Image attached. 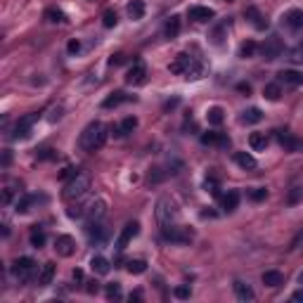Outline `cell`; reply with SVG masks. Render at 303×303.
Returning a JSON list of instances; mask_svg holds the SVG:
<instances>
[{"label":"cell","mask_w":303,"mask_h":303,"mask_svg":"<svg viewBox=\"0 0 303 303\" xmlns=\"http://www.w3.org/2000/svg\"><path fill=\"white\" fill-rule=\"evenodd\" d=\"M171 74H178V76H185V79H192L197 81L204 76V64H201V59L197 57H192L190 53H180L175 57V62H171Z\"/></svg>","instance_id":"1"},{"label":"cell","mask_w":303,"mask_h":303,"mask_svg":"<svg viewBox=\"0 0 303 303\" xmlns=\"http://www.w3.org/2000/svg\"><path fill=\"white\" fill-rule=\"evenodd\" d=\"M107 142V126L102 121H92L85 131L81 133V147L85 152H95Z\"/></svg>","instance_id":"2"},{"label":"cell","mask_w":303,"mask_h":303,"mask_svg":"<svg viewBox=\"0 0 303 303\" xmlns=\"http://www.w3.org/2000/svg\"><path fill=\"white\" fill-rule=\"evenodd\" d=\"M90 190V175L83 171H76L74 178H69L64 185V190H62V197L66 201H74V199H83L85 197V192Z\"/></svg>","instance_id":"3"},{"label":"cell","mask_w":303,"mask_h":303,"mask_svg":"<svg viewBox=\"0 0 303 303\" xmlns=\"http://www.w3.org/2000/svg\"><path fill=\"white\" fill-rule=\"evenodd\" d=\"M157 223L161 227H168V225H175L178 220V209H175V204H173L171 199H159L157 201Z\"/></svg>","instance_id":"4"},{"label":"cell","mask_w":303,"mask_h":303,"mask_svg":"<svg viewBox=\"0 0 303 303\" xmlns=\"http://www.w3.org/2000/svg\"><path fill=\"white\" fill-rule=\"evenodd\" d=\"M12 275L17 282H22V284H27L33 279L36 275V261L33 258H28V256H22V258H17L12 265Z\"/></svg>","instance_id":"5"},{"label":"cell","mask_w":303,"mask_h":303,"mask_svg":"<svg viewBox=\"0 0 303 303\" xmlns=\"http://www.w3.org/2000/svg\"><path fill=\"white\" fill-rule=\"evenodd\" d=\"M161 235L168 242H180V244H187L194 239V232L190 227H178V225H168V227H161Z\"/></svg>","instance_id":"6"},{"label":"cell","mask_w":303,"mask_h":303,"mask_svg":"<svg viewBox=\"0 0 303 303\" xmlns=\"http://www.w3.org/2000/svg\"><path fill=\"white\" fill-rule=\"evenodd\" d=\"M105 213H107V201L105 199H92L90 204H88V209H85V220L88 223H100L102 218H105Z\"/></svg>","instance_id":"7"},{"label":"cell","mask_w":303,"mask_h":303,"mask_svg":"<svg viewBox=\"0 0 303 303\" xmlns=\"http://www.w3.org/2000/svg\"><path fill=\"white\" fill-rule=\"evenodd\" d=\"M138 232H140V223H135V220L126 223V225H123V230H121L119 239H116V249L123 251L133 242V237H138Z\"/></svg>","instance_id":"8"},{"label":"cell","mask_w":303,"mask_h":303,"mask_svg":"<svg viewBox=\"0 0 303 303\" xmlns=\"http://www.w3.org/2000/svg\"><path fill=\"white\" fill-rule=\"evenodd\" d=\"M258 50H261V55H263V59H277L279 55L284 53V45H282V40L277 38V36H273V38L265 40Z\"/></svg>","instance_id":"9"},{"label":"cell","mask_w":303,"mask_h":303,"mask_svg":"<svg viewBox=\"0 0 303 303\" xmlns=\"http://www.w3.org/2000/svg\"><path fill=\"white\" fill-rule=\"evenodd\" d=\"M275 138H277V142L284 147L287 152H301L303 149V142L299 140V138H294L291 133L287 131H275Z\"/></svg>","instance_id":"10"},{"label":"cell","mask_w":303,"mask_h":303,"mask_svg":"<svg viewBox=\"0 0 303 303\" xmlns=\"http://www.w3.org/2000/svg\"><path fill=\"white\" fill-rule=\"evenodd\" d=\"M145 76H147V66L142 62H135V64L128 69L126 74V83L128 85H142L145 83Z\"/></svg>","instance_id":"11"},{"label":"cell","mask_w":303,"mask_h":303,"mask_svg":"<svg viewBox=\"0 0 303 303\" xmlns=\"http://www.w3.org/2000/svg\"><path fill=\"white\" fill-rule=\"evenodd\" d=\"M55 251H57L59 256H64V258L74 256V251H76V242H74V237H69V235H59V237L55 239Z\"/></svg>","instance_id":"12"},{"label":"cell","mask_w":303,"mask_h":303,"mask_svg":"<svg viewBox=\"0 0 303 303\" xmlns=\"http://www.w3.org/2000/svg\"><path fill=\"white\" fill-rule=\"evenodd\" d=\"M244 17L249 19V24H251V27H253V28H258V31L268 28V17H265V14L261 12L258 7H253V5H251V7H247V10H244Z\"/></svg>","instance_id":"13"},{"label":"cell","mask_w":303,"mask_h":303,"mask_svg":"<svg viewBox=\"0 0 303 303\" xmlns=\"http://www.w3.org/2000/svg\"><path fill=\"white\" fill-rule=\"evenodd\" d=\"M38 121V114H28V116H24V119L17 121V126H14V138L19 140V138H28V133H31V126Z\"/></svg>","instance_id":"14"},{"label":"cell","mask_w":303,"mask_h":303,"mask_svg":"<svg viewBox=\"0 0 303 303\" xmlns=\"http://www.w3.org/2000/svg\"><path fill=\"white\" fill-rule=\"evenodd\" d=\"M190 19L192 22H199V24H204V22H211L216 12H213L211 7H201V5H194V7H190Z\"/></svg>","instance_id":"15"},{"label":"cell","mask_w":303,"mask_h":303,"mask_svg":"<svg viewBox=\"0 0 303 303\" xmlns=\"http://www.w3.org/2000/svg\"><path fill=\"white\" fill-rule=\"evenodd\" d=\"M282 22H284V27H289L291 31H299V28H303V10H299V7L289 10V12L282 17Z\"/></svg>","instance_id":"16"},{"label":"cell","mask_w":303,"mask_h":303,"mask_svg":"<svg viewBox=\"0 0 303 303\" xmlns=\"http://www.w3.org/2000/svg\"><path fill=\"white\" fill-rule=\"evenodd\" d=\"M277 83H284V85H299L303 83V74L301 71H294V69H284L277 74Z\"/></svg>","instance_id":"17"},{"label":"cell","mask_w":303,"mask_h":303,"mask_svg":"<svg viewBox=\"0 0 303 303\" xmlns=\"http://www.w3.org/2000/svg\"><path fill=\"white\" fill-rule=\"evenodd\" d=\"M135 128H138V119H135V116H126V119L121 121V126H111L114 135H128V133H133Z\"/></svg>","instance_id":"18"},{"label":"cell","mask_w":303,"mask_h":303,"mask_svg":"<svg viewBox=\"0 0 303 303\" xmlns=\"http://www.w3.org/2000/svg\"><path fill=\"white\" fill-rule=\"evenodd\" d=\"M235 161H237L244 171H256V168H258V161L251 157L249 152H237V154H235Z\"/></svg>","instance_id":"19"},{"label":"cell","mask_w":303,"mask_h":303,"mask_svg":"<svg viewBox=\"0 0 303 303\" xmlns=\"http://www.w3.org/2000/svg\"><path fill=\"white\" fill-rule=\"evenodd\" d=\"M220 204H223V211H235L237 209V204H239V192L237 190H230L227 194H223L220 197Z\"/></svg>","instance_id":"20"},{"label":"cell","mask_w":303,"mask_h":303,"mask_svg":"<svg viewBox=\"0 0 303 303\" xmlns=\"http://www.w3.org/2000/svg\"><path fill=\"white\" fill-rule=\"evenodd\" d=\"M235 296H237L239 301H253L256 299V294H253V289H251L249 284H244V282H235Z\"/></svg>","instance_id":"21"},{"label":"cell","mask_w":303,"mask_h":303,"mask_svg":"<svg viewBox=\"0 0 303 303\" xmlns=\"http://www.w3.org/2000/svg\"><path fill=\"white\" fill-rule=\"evenodd\" d=\"M201 142L204 145H220V147L230 145L227 135H223V133H206V135H201Z\"/></svg>","instance_id":"22"},{"label":"cell","mask_w":303,"mask_h":303,"mask_svg":"<svg viewBox=\"0 0 303 303\" xmlns=\"http://www.w3.org/2000/svg\"><path fill=\"white\" fill-rule=\"evenodd\" d=\"M90 268H92V273H97V275H107L111 270V263L107 261L105 256H92Z\"/></svg>","instance_id":"23"},{"label":"cell","mask_w":303,"mask_h":303,"mask_svg":"<svg viewBox=\"0 0 303 303\" xmlns=\"http://www.w3.org/2000/svg\"><path fill=\"white\" fill-rule=\"evenodd\" d=\"M53 277H55V263H45L43 268H40V273H38V284L40 287L53 284Z\"/></svg>","instance_id":"24"},{"label":"cell","mask_w":303,"mask_h":303,"mask_svg":"<svg viewBox=\"0 0 303 303\" xmlns=\"http://www.w3.org/2000/svg\"><path fill=\"white\" fill-rule=\"evenodd\" d=\"M263 284L265 287H282L284 284V275L277 273V270H268V273H263Z\"/></svg>","instance_id":"25"},{"label":"cell","mask_w":303,"mask_h":303,"mask_svg":"<svg viewBox=\"0 0 303 303\" xmlns=\"http://www.w3.org/2000/svg\"><path fill=\"white\" fill-rule=\"evenodd\" d=\"M249 145L253 152H263L265 147H268V138H265V133H251L249 135Z\"/></svg>","instance_id":"26"},{"label":"cell","mask_w":303,"mask_h":303,"mask_svg":"<svg viewBox=\"0 0 303 303\" xmlns=\"http://www.w3.org/2000/svg\"><path fill=\"white\" fill-rule=\"evenodd\" d=\"M263 97L270 100V102H277L282 97V83H268L263 88Z\"/></svg>","instance_id":"27"},{"label":"cell","mask_w":303,"mask_h":303,"mask_svg":"<svg viewBox=\"0 0 303 303\" xmlns=\"http://www.w3.org/2000/svg\"><path fill=\"white\" fill-rule=\"evenodd\" d=\"M33 204H38V197H36V194H27V197L17 199V213H28L33 209Z\"/></svg>","instance_id":"28"},{"label":"cell","mask_w":303,"mask_h":303,"mask_svg":"<svg viewBox=\"0 0 303 303\" xmlns=\"http://www.w3.org/2000/svg\"><path fill=\"white\" fill-rule=\"evenodd\" d=\"M128 17L131 19H142L145 17V2L142 0H131L128 2Z\"/></svg>","instance_id":"29"},{"label":"cell","mask_w":303,"mask_h":303,"mask_svg":"<svg viewBox=\"0 0 303 303\" xmlns=\"http://www.w3.org/2000/svg\"><path fill=\"white\" fill-rule=\"evenodd\" d=\"M206 119H209V123H211V126H220V123L225 121L223 107H211V109L206 111Z\"/></svg>","instance_id":"30"},{"label":"cell","mask_w":303,"mask_h":303,"mask_svg":"<svg viewBox=\"0 0 303 303\" xmlns=\"http://www.w3.org/2000/svg\"><path fill=\"white\" fill-rule=\"evenodd\" d=\"M263 119V111L258 109V107H251V109H247L244 114H242V123H258V121Z\"/></svg>","instance_id":"31"},{"label":"cell","mask_w":303,"mask_h":303,"mask_svg":"<svg viewBox=\"0 0 303 303\" xmlns=\"http://www.w3.org/2000/svg\"><path fill=\"white\" fill-rule=\"evenodd\" d=\"M128 100H131V97H128L126 92H114V95H109L105 102H102V107H105V109H111V107H119L121 102H128Z\"/></svg>","instance_id":"32"},{"label":"cell","mask_w":303,"mask_h":303,"mask_svg":"<svg viewBox=\"0 0 303 303\" xmlns=\"http://www.w3.org/2000/svg\"><path fill=\"white\" fill-rule=\"evenodd\" d=\"M164 31H166V38H175V36L180 33V17L173 14L171 19L166 22V28H164Z\"/></svg>","instance_id":"33"},{"label":"cell","mask_w":303,"mask_h":303,"mask_svg":"<svg viewBox=\"0 0 303 303\" xmlns=\"http://www.w3.org/2000/svg\"><path fill=\"white\" fill-rule=\"evenodd\" d=\"M126 270H128L131 275H142L147 270V263L142 258H135V261H128V263H126Z\"/></svg>","instance_id":"34"},{"label":"cell","mask_w":303,"mask_h":303,"mask_svg":"<svg viewBox=\"0 0 303 303\" xmlns=\"http://www.w3.org/2000/svg\"><path fill=\"white\" fill-rule=\"evenodd\" d=\"M45 19L53 22V24H62V22H66V14L62 10H57V7H48L45 10Z\"/></svg>","instance_id":"35"},{"label":"cell","mask_w":303,"mask_h":303,"mask_svg":"<svg viewBox=\"0 0 303 303\" xmlns=\"http://www.w3.org/2000/svg\"><path fill=\"white\" fill-rule=\"evenodd\" d=\"M85 209H88V204H83L81 199H76V204H71L69 206V218H83L85 216Z\"/></svg>","instance_id":"36"},{"label":"cell","mask_w":303,"mask_h":303,"mask_svg":"<svg viewBox=\"0 0 303 303\" xmlns=\"http://www.w3.org/2000/svg\"><path fill=\"white\" fill-rule=\"evenodd\" d=\"M256 50H258V45L253 43V40H247V43H242V48H239V57H253L256 55Z\"/></svg>","instance_id":"37"},{"label":"cell","mask_w":303,"mask_h":303,"mask_svg":"<svg viewBox=\"0 0 303 303\" xmlns=\"http://www.w3.org/2000/svg\"><path fill=\"white\" fill-rule=\"evenodd\" d=\"M31 247H36V249L45 247V232H43V230H38V227H33V230H31Z\"/></svg>","instance_id":"38"},{"label":"cell","mask_w":303,"mask_h":303,"mask_svg":"<svg viewBox=\"0 0 303 303\" xmlns=\"http://www.w3.org/2000/svg\"><path fill=\"white\" fill-rule=\"evenodd\" d=\"M116 22H119L116 12H114V10H105V14H102V24H105L107 28H114L116 27Z\"/></svg>","instance_id":"39"},{"label":"cell","mask_w":303,"mask_h":303,"mask_svg":"<svg viewBox=\"0 0 303 303\" xmlns=\"http://www.w3.org/2000/svg\"><path fill=\"white\" fill-rule=\"evenodd\" d=\"M107 299L114 301V299H121V284L114 282V284H107Z\"/></svg>","instance_id":"40"},{"label":"cell","mask_w":303,"mask_h":303,"mask_svg":"<svg viewBox=\"0 0 303 303\" xmlns=\"http://www.w3.org/2000/svg\"><path fill=\"white\" fill-rule=\"evenodd\" d=\"M249 194H251V199H253V201H261V199L268 197V192H265L263 187H256V190H251Z\"/></svg>","instance_id":"41"},{"label":"cell","mask_w":303,"mask_h":303,"mask_svg":"<svg viewBox=\"0 0 303 303\" xmlns=\"http://www.w3.org/2000/svg\"><path fill=\"white\" fill-rule=\"evenodd\" d=\"M76 175V171L71 168V166H64L62 171H59V180H69V178H74Z\"/></svg>","instance_id":"42"},{"label":"cell","mask_w":303,"mask_h":303,"mask_svg":"<svg viewBox=\"0 0 303 303\" xmlns=\"http://www.w3.org/2000/svg\"><path fill=\"white\" fill-rule=\"evenodd\" d=\"M173 294H175L178 299H190V287H178Z\"/></svg>","instance_id":"43"},{"label":"cell","mask_w":303,"mask_h":303,"mask_svg":"<svg viewBox=\"0 0 303 303\" xmlns=\"http://www.w3.org/2000/svg\"><path fill=\"white\" fill-rule=\"evenodd\" d=\"M126 62V55H114L111 59H109V64L111 66H119V64H123Z\"/></svg>","instance_id":"44"},{"label":"cell","mask_w":303,"mask_h":303,"mask_svg":"<svg viewBox=\"0 0 303 303\" xmlns=\"http://www.w3.org/2000/svg\"><path fill=\"white\" fill-rule=\"evenodd\" d=\"M79 50H81V43H79V40H69V53L76 55Z\"/></svg>","instance_id":"45"},{"label":"cell","mask_w":303,"mask_h":303,"mask_svg":"<svg viewBox=\"0 0 303 303\" xmlns=\"http://www.w3.org/2000/svg\"><path fill=\"white\" fill-rule=\"evenodd\" d=\"M12 201V190H5L2 192V204H10Z\"/></svg>","instance_id":"46"},{"label":"cell","mask_w":303,"mask_h":303,"mask_svg":"<svg viewBox=\"0 0 303 303\" xmlns=\"http://www.w3.org/2000/svg\"><path fill=\"white\" fill-rule=\"evenodd\" d=\"M237 90H239V92H247V95H249V92H251V85H249V83H239Z\"/></svg>","instance_id":"47"},{"label":"cell","mask_w":303,"mask_h":303,"mask_svg":"<svg viewBox=\"0 0 303 303\" xmlns=\"http://www.w3.org/2000/svg\"><path fill=\"white\" fill-rule=\"evenodd\" d=\"M100 287H97V282H88V294H97Z\"/></svg>","instance_id":"48"},{"label":"cell","mask_w":303,"mask_h":303,"mask_svg":"<svg viewBox=\"0 0 303 303\" xmlns=\"http://www.w3.org/2000/svg\"><path fill=\"white\" fill-rule=\"evenodd\" d=\"M291 247H301V249H303V230L299 232V237L294 239V244H291Z\"/></svg>","instance_id":"49"},{"label":"cell","mask_w":303,"mask_h":303,"mask_svg":"<svg viewBox=\"0 0 303 303\" xmlns=\"http://www.w3.org/2000/svg\"><path fill=\"white\" fill-rule=\"evenodd\" d=\"M74 282H83V270H79V268L74 270Z\"/></svg>","instance_id":"50"},{"label":"cell","mask_w":303,"mask_h":303,"mask_svg":"<svg viewBox=\"0 0 303 303\" xmlns=\"http://www.w3.org/2000/svg\"><path fill=\"white\" fill-rule=\"evenodd\" d=\"M291 299H294V301H303V291H296V294H294Z\"/></svg>","instance_id":"51"},{"label":"cell","mask_w":303,"mask_h":303,"mask_svg":"<svg viewBox=\"0 0 303 303\" xmlns=\"http://www.w3.org/2000/svg\"><path fill=\"white\" fill-rule=\"evenodd\" d=\"M299 282H301V284H303V273H301V275H299Z\"/></svg>","instance_id":"52"},{"label":"cell","mask_w":303,"mask_h":303,"mask_svg":"<svg viewBox=\"0 0 303 303\" xmlns=\"http://www.w3.org/2000/svg\"><path fill=\"white\" fill-rule=\"evenodd\" d=\"M227 2H232V0H227Z\"/></svg>","instance_id":"53"}]
</instances>
